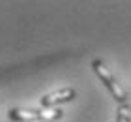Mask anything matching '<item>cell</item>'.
Wrapping results in <instances>:
<instances>
[{
    "mask_svg": "<svg viewBox=\"0 0 131 122\" xmlns=\"http://www.w3.org/2000/svg\"><path fill=\"white\" fill-rule=\"evenodd\" d=\"M60 115H62V111H58V109H49V107H45V109H41L39 118L45 120V122H51L52 118H58Z\"/></svg>",
    "mask_w": 131,
    "mask_h": 122,
    "instance_id": "cell-5",
    "label": "cell"
},
{
    "mask_svg": "<svg viewBox=\"0 0 131 122\" xmlns=\"http://www.w3.org/2000/svg\"><path fill=\"white\" fill-rule=\"evenodd\" d=\"M9 118L15 122H32L39 118V113L28 111V109H9Z\"/></svg>",
    "mask_w": 131,
    "mask_h": 122,
    "instance_id": "cell-3",
    "label": "cell"
},
{
    "mask_svg": "<svg viewBox=\"0 0 131 122\" xmlns=\"http://www.w3.org/2000/svg\"><path fill=\"white\" fill-rule=\"evenodd\" d=\"M116 122H131V107L129 105H120L116 111Z\"/></svg>",
    "mask_w": 131,
    "mask_h": 122,
    "instance_id": "cell-4",
    "label": "cell"
},
{
    "mask_svg": "<svg viewBox=\"0 0 131 122\" xmlns=\"http://www.w3.org/2000/svg\"><path fill=\"white\" fill-rule=\"evenodd\" d=\"M73 98H75L73 88H64V90H58V92H52V94H47L45 98H41V107H51L60 101H69Z\"/></svg>",
    "mask_w": 131,
    "mask_h": 122,
    "instance_id": "cell-2",
    "label": "cell"
},
{
    "mask_svg": "<svg viewBox=\"0 0 131 122\" xmlns=\"http://www.w3.org/2000/svg\"><path fill=\"white\" fill-rule=\"evenodd\" d=\"M92 68H94V71L99 75V79L105 83V87L111 90V94L114 96V100L116 101H120L122 105H126V100H127V92L124 90L120 85H118L116 81H114V77H112V73L105 68V64L101 62V60H94V64H92Z\"/></svg>",
    "mask_w": 131,
    "mask_h": 122,
    "instance_id": "cell-1",
    "label": "cell"
}]
</instances>
